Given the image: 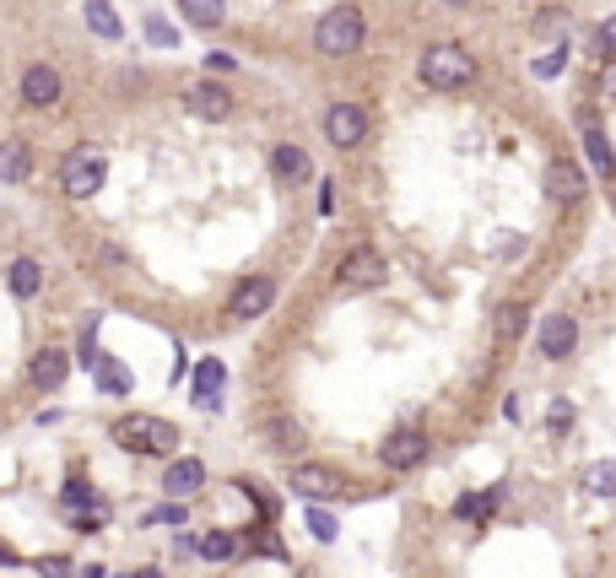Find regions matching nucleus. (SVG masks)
<instances>
[{"label":"nucleus","mask_w":616,"mask_h":578,"mask_svg":"<svg viewBox=\"0 0 616 578\" xmlns=\"http://www.w3.org/2000/svg\"><path fill=\"white\" fill-rule=\"evenodd\" d=\"M611 211H616V184H611Z\"/></svg>","instance_id":"41"},{"label":"nucleus","mask_w":616,"mask_h":578,"mask_svg":"<svg viewBox=\"0 0 616 578\" xmlns=\"http://www.w3.org/2000/svg\"><path fill=\"white\" fill-rule=\"evenodd\" d=\"M119 578H141V573H119Z\"/></svg>","instance_id":"43"},{"label":"nucleus","mask_w":616,"mask_h":578,"mask_svg":"<svg viewBox=\"0 0 616 578\" xmlns=\"http://www.w3.org/2000/svg\"><path fill=\"white\" fill-rule=\"evenodd\" d=\"M222 384H227V368L217 357H200V368H195V384H190V400L200 411H217L222 406Z\"/></svg>","instance_id":"17"},{"label":"nucleus","mask_w":616,"mask_h":578,"mask_svg":"<svg viewBox=\"0 0 616 578\" xmlns=\"http://www.w3.org/2000/svg\"><path fill=\"white\" fill-rule=\"evenodd\" d=\"M190 514H184V503L179 497H173V503H163V508H152V514H146V524H184Z\"/></svg>","instance_id":"32"},{"label":"nucleus","mask_w":616,"mask_h":578,"mask_svg":"<svg viewBox=\"0 0 616 578\" xmlns=\"http://www.w3.org/2000/svg\"><path fill=\"white\" fill-rule=\"evenodd\" d=\"M60 71L55 65H44V60H33L28 71H22V87H17V98L28 103V109H55L60 103Z\"/></svg>","instance_id":"13"},{"label":"nucleus","mask_w":616,"mask_h":578,"mask_svg":"<svg viewBox=\"0 0 616 578\" xmlns=\"http://www.w3.org/2000/svg\"><path fill=\"white\" fill-rule=\"evenodd\" d=\"M530 71L541 76V82H552V76H562V71H568V49H562V44H557V49H546L541 60H530Z\"/></svg>","instance_id":"30"},{"label":"nucleus","mask_w":616,"mask_h":578,"mask_svg":"<svg viewBox=\"0 0 616 578\" xmlns=\"http://www.w3.org/2000/svg\"><path fill=\"white\" fill-rule=\"evenodd\" d=\"M0 568H17V551H11L6 541H0Z\"/></svg>","instance_id":"38"},{"label":"nucleus","mask_w":616,"mask_h":578,"mask_svg":"<svg viewBox=\"0 0 616 578\" xmlns=\"http://www.w3.org/2000/svg\"><path fill=\"white\" fill-rule=\"evenodd\" d=\"M384 281H390V260H384L379 249H352L341 260V271H336L341 292H379Z\"/></svg>","instance_id":"7"},{"label":"nucleus","mask_w":616,"mask_h":578,"mask_svg":"<svg viewBox=\"0 0 616 578\" xmlns=\"http://www.w3.org/2000/svg\"><path fill=\"white\" fill-rule=\"evenodd\" d=\"M146 38H152L157 49H173V44H179V33H173L163 17H146Z\"/></svg>","instance_id":"31"},{"label":"nucleus","mask_w":616,"mask_h":578,"mask_svg":"<svg viewBox=\"0 0 616 578\" xmlns=\"http://www.w3.org/2000/svg\"><path fill=\"white\" fill-rule=\"evenodd\" d=\"M600 98L616 103V60H606V71H600Z\"/></svg>","instance_id":"36"},{"label":"nucleus","mask_w":616,"mask_h":578,"mask_svg":"<svg viewBox=\"0 0 616 578\" xmlns=\"http://www.w3.org/2000/svg\"><path fill=\"white\" fill-rule=\"evenodd\" d=\"M438 6H449V11H471V0H438Z\"/></svg>","instance_id":"40"},{"label":"nucleus","mask_w":616,"mask_h":578,"mask_svg":"<svg viewBox=\"0 0 616 578\" xmlns=\"http://www.w3.org/2000/svg\"><path fill=\"white\" fill-rule=\"evenodd\" d=\"M541 184H546V200H557V206H579L584 190H589V173L579 168V157H552L541 173Z\"/></svg>","instance_id":"10"},{"label":"nucleus","mask_w":616,"mask_h":578,"mask_svg":"<svg viewBox=\"0 0 616 578\" xmlns=\"http://www.w3.org/2000/svg\"><path fill=\"white\" fill-rule=\"evenodd\" d=\"M595 44H600V55H606V60H616V11H611V17H606V22H600V33H595Z\"/></svg>","instance_id":"34"},{"label":"nucleus","mask_w":616,"mask_h":578,"mask_svg":"<svg viewBox=\"0 0 616 578\" xmlns=\"http://www.w3.org/2000/svg\"><path fill=\"white\" fill-rule=\"evenodd\" d=\"M417 76L427 92H465L476 87V55L465 44H427L422 60H417Z\"/></svg>","instance_id":"1"},{"label":"nucleus","mask_w":616,"mask_h":578,"mask_svg":"<svg viewBox=\"0 0 616 578\" xmlns=\"http://www.w3.org/2000/svg\"><path fill=\"white\" fill-rule=\"evenodd\" d=\"M325 141L336 146V152H357V146L368 141V109L352 98H336L325 109Z\"/></svg>","instance_id":"5"},{"label":"nucleus","mask_w":616,"mask_h":578,"mask_svg":"<svg viewBox=\"0 0 616 578\" xmlns=\"http://www.w3.org/2000/svg\"><path fill=\"white\" fill-rule=\"evenodd\" d=\"M60 503L71 508V514H109V503H103L98 492L87 487V481H65V492H60Z\"/></svg>","instance_id":"25"},{"label":"nucleus","mask_w":616,"mask_h":578,"mask_svg":"<svg viewBox=\"0 0 616 578\" xmlns=\"http://www.w3.org/2000/svg\"><path fill=\"white\" fill-rule=\"evenodd\" d=\"M579 141H584V152H589V168L600 173V179H616V157H611V136H606V125H600L595 114H579Z\"/></svg>","instance_id":"15"},{"label":"nucleus","mask_w":616,"mask_h":578,"mask_svg":"<svg viewBox=\"0 0 616 578\" xmlns=\"http://www.w3.org/2000/svg\"><path fill=\"white\" fill-rule=\"evenodd\" d=\"M271 308H276V276H244L227 292V319H238V325H254Z\"/></svg>","instance_id":"6"},{"label":"nucleus","mask_w":616,"mask_h":578,"mask_svg":"<svg viewBox=\"0 0 616 578\" xmlns=\"http://www.w3.org/2000/svg\"><path fill=\"white\" fill-rule=\"evenodd\" d=\"M179 11H184V22L200 33H211V28H222V17H227V0H179Z\"/></svg>","instance_id":"22"},{"label":"nucleus","mask_w":616,"mask_h":578,"mask_svg":"<svg viewBox=\"0 0 616 578\" xmlns=\"http://www.w3.org/2000/svg\"><path fill=\"white\" fill-rule=\"evenodd\" d=\"M82 11H87V28L98 38H109V44H114V38H125V22L114 17L109 0H82Z\"/></svg>","instance_id":"23"},{"label":"nucleus","mask_w":616,"mask_h":578,"mask_svg":"<svg viewBox=\"0 0 616 578\" xmlns=\"http://www.w3.org/2000/svg\"><path fill=\"white\" fill-rule=\"evenodd\" d=\"M260 443H265L271 454H298L303 443H308V433H303L298 416H271V422L260 427Z\"/></svg>","instance_id":"18"},{"label":"nucleus","mask_w":616,"mask_h":578,"mask_svg":"<svg viewBox=\"0 0 616 578\" xmlns=\"http://www.w3.org/2000/svg\"><path fill=\"white\" fill-rule=\"evenodd\" d=\"M427 449H433V438L422 433V427H395L390 438L379 443V460H384V470H417L422 460H427Z\"/></svg>","instance_id":"9"},{"label":"nucleus","mask_w":616,"mask_h":578,"mask_svg":"<svg viewBox=\"0 0 616 578\" xmlns=\"http://www.w3.org/2000/svg\"><path fill=\"white\" fill-rule=\"evenodd\" d=\"M535 352H541L546 362H568L573 352H579V319L573 314H546L541 325H535Z\"/></svg>","instance_id":"8"},{"label":"nucleus","mask_w":616,"mask_h":578,"mask_svg":"<svg viewBox=\"0 0 616 578\" xmlns=\"http://www.w3.org/2000/svg\"><path fill=\"white\" fill-rule=\"evenodd\" d=\"M233 65H238V60L227 55V49H217V55H206V71H217V76H222V71H233Z\"/></svg>","instance_id":"37"},{"label":"nucleus","mask_w":616,"mask_h":578,"mask_svg":"<svg viewBox=\"0 0 616 578\" xmlns=\"http://www.w3.org/2000/svg\"><path fill=\"white\" fill-rule=\"evenodd\" d=\"M76 578H109V573H103L98 562H87V568H76Z\"/></svg>","instance_id":"39"},{"label":"nucleus","mask_w":616,"mask_h":578,"mask_svg":"<svg viewBox=\"0 0 616 578\" xmlns=\"http://www.w3.org/2000/svg\"><path fill=\"white\" fill-rule=\"evenodd\" d=\"M568 422H573V406H568V400H557L552 416H546V427H552V433H568Z\"/></svg>","instance_id":"35"},{"label":"nucleus","mask_w":616,"mask_h":578,"mask_svg":"<svg viewBox=\"0 0 616 578\" xmlns=\"http://www.w3.org/2000/svg\"><path fill=\"white\" fill-rule=\"evenodd\" d=\"M141 578H157V573H152V568H146V573H141Z\"/></svg>","instance_id":"42"},{"label":"nucleus","mask_w":616,"mask_h":578,"mask_svg":"<svg viewBox=\"0 0 616 578\" xmlns=\"http://www.w3.org/2000/svg\"><path fill=\"white\" fill-rule=\"evenodd\" d=\"M103 179H109V157H103L98 146H76L60 163V190L71 200H92L103 190Z\"/></svg>","instance_id":"4"},{"label":"nucleus","mask_w":616,"mask_h":578,"mask_svg":"<svg viewBox=\"0 0 616 578\" xmlns=\"http://www.w3.org/2000/svg\"><path fill=\"white\" fill-rule=\"evenodd\" d=\"M287 487L298 492V497H308V503H330V497L346 492V476H341L336 465H292Z\"/></svg>","instance_id":"11"},{"label":"nucleus","mask_w":616,"mask_h":578,"mask_svg":"<svg viewBox=\"0 0 616 578\" xmlns=\"http://www.w3.org/2000/svg\"><path fill=\"white\" fill-rule=\"evenodd\" d=\"M65 379H71V357H65L60 346H38L33 362H28V384L44 389V395H55Z\"/></svg>","instance_id":"14"},{"label":"nucleus","mask_w":616,"mask_h":578,"mask_svg":"<svg viewBox=\"0 0 616 578\" xmlns=\"http://www.w3.org/2000/svg\"><path fill=\"white\" fill-rule=\"evenodd\" d=\"M308 173H314V163H308V152H303V146L281 141L276 152H271V179H276V184H303Z\"/></svg>","instance_id":"20"},{"label":"nucleus","mask_w":616,"mask_h":578,"mask_svg":"<svg viewBox=\"0 0 616 578\" xmlns=\"http://www.w3.org/2000/svg\"><path fill=\"white\" fill-rule=\"evenodd\" d=\"M92 373H98V389H103V395H130V389H136L130 368H125L119 357H109V352H103V362H98Z\"/></svg>","instance_id":"24"},{"label":"nucleus","mask_w":616,"mask_h":578,"mask_svg":"<svg viewBox=\"0 0 616 578\" xmlns=\"http://www.w3.org/2000/svg\"><path fill=\"white\" fill-rule=\"evenodd\" d=\"M363 44H368V17L357 6H330L314 22V55L325 60H352Z\"/></svg>","instance_id":"2"},{"label":"nucleus","mask_w":616,"mask_h":578,"mask_svg":"<svg viewBox=\"0 0 616 578\" xmlns=\"http://www.w3.org/2000/svg\"><path fill=\"white\" fill-rule=\"evenodd\" d=\"M119 449H130V454H168L179 449V427L168 422V416H152V411H125L119 422L109 427Z\"/></svg>","instance_id":"3"},{"label":"nucleus","mask_w":616,"mask_h":578,"mask_svg":"<svg viewBox=\"0 0 616 578\" xmlns=\"http://www.w3.org/2000/svg\"><path fill=\"white\" fill-rule=\"evenodd\" d=\"M200 487H206V465L195 460V454H184V460H168V470H163V492L168 497H195Z\"/></svg>","instance_id":"16"},{"label":"nucleus","mask_w":616,"mask_h":578,"mask_svg":"<svg viewBox=\"0 0 616 578\" xmlns=\"http://www.w3.org/2000/svg\"><path fill=\"white\" fill-rule=\"evenodd\" d=\"M38 573H44V578H71L76 568H71V557H60V551H55V557H38Z\"/></svg>","instance_id":"33"},{"label":"nucleus","mask_w":616,"mask_h":578,"mask_svg":"<svg viewBox=\"0 0 616 578\" xmlns=\"http://www.w3.org/2000/svg\"><path fill=\"white\" fill-rule=\"evenodd\" d=\"M6 287H11V298H17V303H33L38 292H44V265L28 260V254H22V260H11Z\"/></svg>","instance_id":"21"},{"label":"nucleus","mask_w":616,"mask_h":578,"mask_svg":"<svg viewBox=\"0 0 616 578\" xmlns=\"http://www.w3.org/2000/svg\"><path fill=\"white\" fill-rule=\"evenodd\" d=\"M33 179V146L22 136L0 141V184H28Z\"/></svg>","instance_id":"19"},{"label":"nucleus","mask_w":616,"mask_h":578,"mask_svg":"<svg viewBox=\"0 0 616 578\" xmlns=\"http://www.w3.org/2000/svg\"><path fill=\"white\" fill-rule=\"evenodd\" d=\"M579 487H584L589 497H616V460H595V465H584Z\"/></svg>","instance_id":"26"},{"label":"nucleus","mask_w":616,"mask_h":578,"mask_svg":"<svg viewBox=\"0 0 616 578\" xmlns=\"http://www.w3.org/2000/svg\"><path fill=\"white\" fill-rule=\"evenodd\" d=\"M184 109L195 119H206V125H222V119H233V92L222 82H211V76H200V82L184 87Z\"/></svg>","instance_id":"12"},{"label":"nucleus","mask_w":616,"mask_h":578,"mask_svg":"<svg viewBox=\"0 0 616 578\" xmlns=\"http://www.w3.org/2000/svg\"><path fill=\"white\" fill-rule=\"evenodd\" d=\"M195 551H200L206 562H227V557H238V535H233V530H206V535L195 541Z\"/></svg>","instance_id":"27"},{"label":"nucleus","mask_w":616,"mask_h":578,"mask_svg":"<svg viewBox=\"0 0 616 578\" xmlns=\"http://www.w3.org/2000/svg\"><path fill=\"white\" fill-rule=\"evenodd\" d=\"M308 535H314V541L319 546H330V541H336V535H341V524H336V514H330V508H308Z\"/></svg>","instance_id":"29"},{"label":"nucleus","mask_w":616,"mask_h":578,"mask_svg":"<svg viewBox=\"0 0 616 578\" xmlns=\"http://www.w3.org/2000/svg\"><path fill=\"white\" fill-rule=\"evenodd\" d=\"M525 325H530V303H503L498 308V341H519L525 335Z\"/></svg>","instance_id":"28"}]
</instances>
